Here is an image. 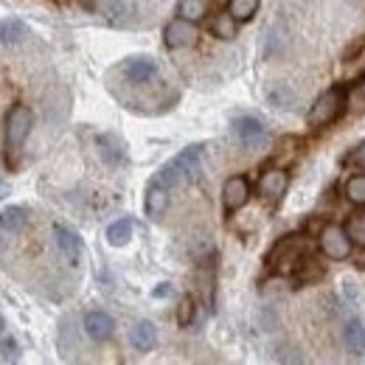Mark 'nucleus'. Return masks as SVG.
Returning <instances> with one entry per match:
<instances>
[{
    "instance_id": "f257e3e1",
    "label": "nucleus",
    "mask_w": 365,
    "mask_h": 365,
    "mask_svg": "<svg viewBox=\"0 0 365 365\" xmlns=\"http://www.w3.org/2000/svg\"><path fill=\"white\" fill-rule=\"evenodd\" d=\"M202 143H191V146H185L178 158H172L169 163H163L158 172H155V178L149 182H158V185H163V188H169V191H175L182 180H188V178H197V172H200V158H202Z\"/></svg>"
},
{
    "instance_id": "f03ea898",
    "label": "nucleus",
    "mask_w": 365,
    "mask_h": 365,
    "mask_svg": "<svg viewBox=\"0 0 365 365\" xmlns=\"http://www.w3.org/2000/svg\"><path fill=\"white\" fill-rule=\"evenodd\" d=\"M6 133H3V143H6V155L14 160L26 143V138L31 135V127H34V113L31 107L26 104H14L9 113H6Z\"/></svg>"
},
{
    "instance_id": "7ed1b4c3",
    "label": "nucleus",
    "mask_w": 365,
    "mask_h": 365,
    "mask_svg": "<svg viewBox=\"0 0 365 365\" xmlns=\"http://www.w3.org/2000/svg\"><path fill=\"white\" fill-rule=\"evenodd\" d=\"M346 110V91L343 88H329L315 98V104L309 107V127H329L331 121L340 118V113Z\"/></svg>"
},
{
    "instance_id": "20e7f679",
    "label": "nucleus",
    "mask_w": 365,
    "mask_h": 365,
    "mask_svg": "<svg viewBox=\"0 0 365 365\" xmlns=\"http://www.w3.org/2000/svg\"><path fill=\"white\" fill-rule=\"evenodd\" d=\"M318 247L329 262H346V259H351V250H354L346 228L334 225V222L323 225V230L318 233Z\"/></svg>"
},
{
    "instance_id": "39448f33",
    "label": "nucleus",
    "mask_w": 365,
    "mask_h": 365,
    "mask_svg": "<svg viewBox=\"0 0 365 365\" xmlns=\"http://www.w3.org/2000/svg\"><path fill=\"white\" fill-rule=\"evenodd\" d=\"M309 259H312V256H309ZM309 259H307V253H304V239H301V236H287V239H281L273 250H270L267 264H270L273 270H292V267H298V264H307Z\"/></svg>"
},
{
    "instance_id": "423d86ee",
    "label": "nucleus",
    "mask_w": 365,
    "mask_h": 365,
    "mask_svg": "<svg viewBox=\"0 0 365 365\" xmlns=\"http://www.w3.org/2000/svg\"><path fill=\"white\" fill-rule=\"evenodd\" d=\"M197 40H200V31H197V23H191V20L178 17V20L166 23V29H163V43L172 51L197 46Z\"/></svg>"
},
{
    "instance_id": "0eeeda50",
    "label": "nucleus",
    "mask_w": 365,
    "mask_h": 365,
    "mask_svg": "<svg viewBox=\"0 0 365 365\" xmlns=\"http://www.w3.org/2000/svg\"><path fill=\"white\" fill-rule=\"evenodd\" d=\"M233 135L239 138L242 146L259 149L267 140V127L256 115H239V118H233Z\"/></svg>"
},
{
    "instance_id": "6e6552de",
    "label": "nucleus",
    "mask_w": 365,
    "mask_h": 365,
    "mask_svg": "<svg viewBox=\"0 0 365 365\" xmlns=\"http://www.w3.org/2000/svg\"><path fill=\"white\" fill-rule=\"evenodd\" d=\"M118 73L124 79H130L133 85H146L158 76V62L152 56H130L118 65Z\"/></svg>"
},
{
    "instance_id": "1a4fd4ad",
    "label": "nucleus",
    "mask_w": 365,
    "mask_h": 365,
    "mask_svg": "<svg viewBox=\"0 0 365 365\" xmlns=\"http://www.w3.org/2000/svg\"><path fill=\"white\" fill-rule=\"evenodd\" d=\"M250 182L247 178H242V175H233L225 180L222 185V205H225V211L228 214H236V211H242L247 202H250Z\"/></svg>"
},
{
    "instance_id": "9d476101",
    "label": "nucleus",
    "mask_w": 365,
    "mask_h": 365,
    "mask_svg": "<svg viewBox=\"0 0 365 365\" xmlns=\"http://www.w3.org/2000/svg\"><path fill=\"white\" fill-rule=\"evenodd\" d=\"M53 242H56L59 253H62L71 264H79V262H82L85 245H82V236H79L76 230L65 228V225H53Z\"/></svg>"
},
{
    "instance_id": "9b49d317",
    "label": "nucleus",
    "mask_w": 365,
    "mask_h": 365,
    "mask_svg": "<svg viewBox=\"0 0 365 365\" xmlns=\"http://www.w3.org/2000/svg\"><path fill=\"white\" fill-rule=\"evenodd\" d=\"M289 188V175L284 169H264L259 178V194L267 202H278Z\"/></svg>"
},
{
    "instance_id": "f8f14e48",
    "label": "nucleus",
    "mask_w": 365,
    "mask_h": 365,
    "mask_svg": "<svg viewBox=\"0 0 365 365\" xmlns=\"http://www.w3.org/2000/svg\"><path fill=\"white\" fill-rule=\"evenodd\" d=\"M96 146H98V155H101V160H104L107 166L118 169V166L127 163V143H124L118 135L104 133V135L96 138Z\"/></svg>"
},
{
    "instance_id": "ddd939ff",
    "label": "nucleus",
    "mask_w": 365,
    "mask_h": 365,
    "mask_svg": "<svg viewBox=\"0 0 365 365\" xmlns=\"http://www.w3.org/2000/svg\"><path fill=\"white\" fill-rule=\"evenodd\" d=\"M169 200H172V191L158 185V182H149L146 185V197H143V208H146V217L149 220H160L169 208Z\"/></svg>"
},
{
    "instance_id": "4468645a",
    "label": "nucleus",
    "mask_w": 365,
    "mask_h": 365,
    "mask_svg": "<svg viewBox=\"0 0 365 365\" xmlns=\"http://www.w3.org/2000/svg\"><path fill=\"white\" fill-rule=\"evenodd\" d=\"M85 331H88V337L91 340H110L113 337V331H115V320L110 318L107 312H101V309H93L85 315Z\"/></svg>"
},
{
    "instance_id": "2eb2a0df",
    "label": "nucleus",
    "mask_w": 365,
    "mask_h": 365,
    "mask_svg": "<svg viewBox=\"0 0 365 365\" xmlns=\"http://www.w3.org/2000/svg\"><path fill=\"white\" fill-rule=\"evenodd\" d=\"M155 343H158V329H155L152 320H138L130 329V346L135 351H152Z\"/></svg>"
},
{
    "instance_id": "dca6fc26",
    "label": "nucleus",
    "mask_w": 365,
    "mask_h": 365,
    "mask_svg": "<svg viewBox=\"0 0 365 365\" xmlns=\"http://www.w3.org/2000/svg\"><path fill=\"white\" fill-rule=\"evenodd\" d=\"M264 98H267V104H273L275 110H295V104H298V96L287 82H270L264 88Z\"/></svg>"
},
{
    "instance_id": "f3484780",
    "label": "nucleus",
    "mask_w": 365,
    "mask_h": 365,
    "mask_svg": "<svg viewBox=\"0 0 365 365\" xmlns=\"http://www.w3.org/2000/svg\"><path fill=\"white\" fill-rule=\"evenodd\" d=\"M29 225V208L26 205H9L0 211V230L3 233H20Z\"/></svg>"
},
{
    "instance_id": "a211bd4d",
    "label": "nucleus",
    "mask_w": 365,
    "mask_h": 365,
    "mask_svg": "<svg viewBox=\"0 0 365 365\" xmlns=\"http://www.w3.org/2000/svg\"><path fill=\"white\" fill-rule=\"evenodd\" d=\"M26 37H29V26L23 20H17V17L0 20V43L3 46H20Z\"/></svg>"
},
{
    "instance_id": "6ab92c4d",
    "label": "nucleus",
    "mask_w": 365,
    "mask_h": 365,
    "mask_svg": "<svg viewBox=\"0 0 365 365\" xmlns=\"http://www.w3.org/2000/svg\"><path fill=\"white\" fill-rule=\"evenodd\" d=\"M343 346L351 354H365V323L363 320H349L343 329Z\"/></svg>"
},
{
    "instance_id": "aec40b11",
    "label": "nucleus",
    "mask_w": 365,
    "mask_h": 365,
    "mask_svg": "<svg viewBox=\"0 0 365 365\" xmlns=\"http://www.w3.org/2000/svg\"><path fill=\"white\" fill-rule=\"evenodd\" d=\"M346 110L351 115H365V76L346 88Z\"/></svg>"
},
{
    "instance_id": "412c9836",
    "label": "nucleus",
    "mask_w": 365,
    "mask_h": 365,
    "mask_svg": "<svg viewBox=\"0 0 365 365\" xmlns=\"http://www.w3.org/2000/svg\"><path fill=\"white\" fill-rule=\"evenodd\" d=\"M211 34L220 37V40H233L239 34V20L230 14V11H222L211 20Z\"/></svg>"
},
{
    "instance_id": "4be33fe9",
    "label": "nucleus",
    "mask_w": 365,
    "mask_h": 365,
    "mask_svg": "<svg viewBox=\"0 0 365 365\" xmlns=\"http://www.w3.org/2000/svg\"><path fill=\"white\" fill-rule=\"evenodd\" d=\"M101 11H104V17H107L110 23L127 26V23H130V14H133V6H130L127 0H107V3L101 6Z\"/></svg>"
},
{
    "instance_id": "5701e85b",
    "label": "nucleus",
    "mask_w": 365,
    "mask_h": 365,
    "mask_svg": "<svg viewBox=\"0 0 365 365\" xmlns=\"http://www.w3.org/2000/svg\"><path fill=\"white\" fill-rule=\"evenodd\" d=\"M130 239H133V220H127V217L115 220V222L107 228V242H110L113 247H124Z\"/></svg>"
},
{
    "instance_id": "b1692460",
    "label": "nucleus",
    "mask_w": 365,
    "mask_h": 365,
    "mask_svg": "<svg viewBox=\"0 0 365 365\" xmlns=\"http://www.w3.org/2000/svg\"><path fill=\"white\" fill-rule=\"evenodd\" d=\"M178 17L191 20V23L205 20V17H208V0H180V6H178Z\"/></svg>"
},
{
    "instance_id": "393cba45",
    "label": "nucleus",
    "mask_w": 365,
    "mask_h": 365,
    "mask_svg": "<svg viewBox=\"0 0 365 365\" xmlns=\"http://www.w3.org/2000/svg\"><path fill=\"white\" fill-rule=\"evenodd\" d=\"M346 233L351 239L354 247H365V211H354L349 220H346Z\"/></svg>"
},
{
    "instance_id": "a878e982",
    "label": "nucleus",
    "mask_w": 365,
    "mask_h": 365,
    "mask_svg": "<svg viewBox=\"0 0 365 365\" xmlns=\"http://www.w3.org/2000/svg\"><path fill=\"white\" fill-rule=\"evenodd\" d=\"M259 6H262V0H230L228 11L239 20V23H247V20H253V17H256Z\"/></svg>"
},
{
    "instance_id": "bb28decb",
    "label": "nucleus",
    "mask_w": 365,
    "mask_h": 365,
    "mask_svg": "<svg viewBox=\"0 0 365 365\" xmlns=\"http://www.w3.org/2000/svg\"><path fill=\"white\" fill-rule=\"evenodd\" d=\"M346 200L354 202V205H363L365 208V175H354L346 180V188H343Z\"/></svg>"
},
{
    "instance_id": "cd10ccee",
    "label": "nucleus",
    "mask_w": 365,
    "mask_h": 365,
    "mask_svg": "<svg viewBox=\"0 0 365 365\" xmlns=\"http://www.w3.org/2000/svg\"><path fill=\"white\" fill-rule=\"evenodd\" d=\"M0 357H3V360H11V363L20 357V346H17L14 337H3V334H0Z\"/></svg>"
},
{
    "instance_id": "c85d7f7f",
    "label": "nucleus",
    "mask_w": 365,
    "mask_h": 365,
    "mask_svg": "<svg viewBox=\"0 0 365 365\" xmlns=\"http://www.w3.org/2000/svg\"><path fill=\"white\" fill-rule=\"evenodd\" d=\"M194 312H197L194 301H191V298H182V301H180V312H178V320H180V326H188V323L194 320Z\"/></svg>"
},
{
    "instance_id": "c756f323",
    "label": "nucleus",
    "mask_w": 365,
    "mask_h": 365,
    "mask_svg": "<svg viewBox=\"0 0 365 365\" xmlns=\"http://www.w3.org/2000/svg\"><path fill=\"white\" fill-rule=\"evenodd\" d=\"M349 163H354L357 169H365V140L354 146V152L349 155Z\"/></svg>"
},
{
    "instance_id": "7c9ffc66",
    "label": "nucleus",
    "mask_w": 365,
    "mask_h": 365,
    "mask_svg": "<svg viewBox=\"0 0 365 365\" xmlns=\"http://www.w3.org/2000/svg\"><path fill=\"white\" fill-rule=\"evenodd\" d=\"M166 295H172V287H169V284H160V287L155 289V298H166Z\"/></svg>"
},
{
    "instance_id": "2f4dec72",
    "label": "nucleus",
    "mask_w": 365,
    "mask_h": 365,
    "mask_svg": "<svg viewBox=\"0 0 365 365\" xmlns=\"http://www.w3.org/2000/svg\"><path fill=\"white\" fill-rule=\"evenodd\" d=\"M3 329H6V320H3V315H0V334H3Z\"/></svg>"
},
{
    "instance_id": "473e14b6",
    "label": "nucleus",
    "mask_w": 365,
    "mask_h": 365,
    "mask_svg": "<svg viewBox=\"0 0 365 365\" xmlns=\"http://www.w3.org/2000/svg\"><path fill=\"white\" fill-rule=\"evenodd\" d=\"M79 3H82V6H93V3H96V0H79Z\"/></svg>"
},
{
    "instance_id": "72a5a7b5",
    "label": "nucleus",
    "mask_w": 365,
    "mask_h": 365,
    "mask_svg": "<svg viewBox=\"0 0 365 365\" xmlns=\"http://www.w3.org/2000/svg\"><path fill=\"white\" fill-rule=\"evenodd\" d=\"M3 194H6V185H3V182H0V197H3Z\"/></svg>"
},
{
    "instance_id": "f704fd0d",
    "label": "nucleus",
    "mask_w": 365,
    "mask_h": 365,
    "mask_svg": "<svg viewBox=\"0 0 365 365\" xmlns=\"http://www.w3.org/2000/svg\"><path fill=\"white\" fill-rule=\"evenodd\" d=\"M360 267H365V256H363V259H360Z\"/></svg>"
}]
</instances>
